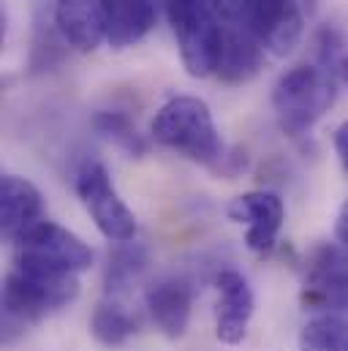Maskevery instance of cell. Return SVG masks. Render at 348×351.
<instances>
[{
    "instance_id": "cell-1",
    "label": "cell",
    "mask_w": 348,
    "mask_h": 351,
    "mask_svg": "<svg viewBox=\"0 0 348 351\" xmlns=\"http://www.w3.org/2000/svg\"><path fill=\"white\" fill-rule=\"evenodd\" d=\"M79 297V275L14 256V267L3 280V327L25 330L55 311L69 308Z\"/></svg>"
},
{
    "instance_id": "cell-2",
    "label": "cell",
    "mask_w": 348,
    "mask_h": 351,
    "mask_svg": "<svg viewBox=\"0 0 348 351\" xmlns=\"http://www.w3.org/2000/svg\"><path fill=\"white\" fill-rule=\"evenodd\" d=\"M153 139L182 158L204 164L215 169V164L226 156V145L218 134L210 106L196 95H174L169 98L150 123Z\"/></svg>"
},
{
    "instance_id": "cell-3",
    "label": "cell",
    "mask_w": 348,
    "mask_h": 351,
    "mask_svg": "<svg viewBox=\"0 0 348 351\" xmlns=\"http://www.w3.org/2000/svg\"><path fill=\"white\" fill-rule=\"evenodd\" d=\"M338 98L335 77L319 63H302L283 71L272 88V109L283 134L305 136Z\"/></svg>"
},
{
    "instance_id": "cell-4",
    "label": "cell",
    "mask_w": 348,
    "mask_h": 351,
    "mask_svg": "<svg viewBox=\"0 0 348 351\" xmlns=\"http://www.w3.org/2000/svg\"><path fill=\"white\" fill-rule=\"evenodd\" d=\"M166 19L172 25L185 71L193 80L215 74L223 49V27L215 8L207 0H169Z\"/></svg>"
},
{
    "instance_id": "cell-5",
    "label": "cell",
    "mask_w": 348,
    "mask_h": 351,
    "mask_svg": "<svg viewBox=\"0 0 348 351\" xmlns=\"http://www.w3.org/2000/svg\"><path fill=\"white\" fill-rule=\"evenodd\" d=\"M77 196L92 218L95 229L109 243H131L136 237V215L134 210L120 199L112 177L103 164L87 161L77 172Z\"/></svg>"
},
{
    "instance_id": "cell-6",
    "label": "cell",
    "mask_w": 348,
    "mask_h": 351,
    "mask_svg": "<svg viewBox=\"0 0 348 351\" xmlns=\"http://www.w3.org/2000/svg\"><path fill=\"white\" fill-rule=\"evenodd\" d=\"M302 305L316 313L348 308V251L338 243H319L302 264Z\"/></svg>"
},
{
    "instance_id": "cell-7",
    "label": "cell",
    "mask_w": 348,
    "mask_h": 351,
    "mask_svg": "<svg viewBox=\"0 0 348 351\" xmlns=\"http://www.w3.org/2000/svg\"><path fill=\"white\" fill-rule=\"evenodd\" d=\"M14 256H27L36 262L52 264L69 272H85L92 267V251L90 245L82 243L74 232H69L60 223L52 221H41L36 223L30 232H25L16 243H14Z\"/></svg>"
},
{
    "instance_id": "cell-8",
    "label": "cell",
    "mask_w": 348,
    "mask_h": 351,
    "mask_svg": "<svg viewBox=\"0 0 348 351\" xmlns=\"http://www.w3.org/2000/svg\"><path fill=\"white\" fill-rule=\"evenodd\" d=\"M248 30L275 58L291 55L305 33V16L297 0H251Z\"/></svg>"
},
{
    "instance_id": "cell-9",
    "label": "cell",
    "mask_w": 348,
    "mask_h": 351,
    "mask_svg": "<svg viewBox=\"0 0 348 351\" xmlns=\"http://www.w3.org/2000/svg\"><path fill=\"white\" fill-rule=\"evenodd\" d=\"M229 218L245 226V245L253 254H269L277 243V234L286 221V204L272 191L240 193L226 207Z\"/></svg>"
},
{
    "instance_id": "cell-10",
    "label": "cell",
    "mask_w": 348,
    "mask_h": 351,
    "mask_svg": "<svg viewBox=\"0 0 348 351\" xmlns=\"http://www.w3.org/2000/svg\"><path fill=\"white\" fill-rule=\"evenodd\" d=\"M215 289H218V302H215V335L226 346H237L245 341L256 300L253 289L245 280L243 272L237 269H221L215 275Z\"/></svg>"
},
{
    "instance_id": "cell-11",
    "label": "cell",
    "mask_w": 348,
    "mask_h": 351,
    "mask_svg": "<svg viewBox=\"0 0 348 351\" xmlns=\"http://www.w3.org/2000/svg\"><path fill=\"white\" fill-rule=\"evenodd\" d=\"M145 308L156 324V330L169 338L179 341L188 332L190 324V311H193V286L185 278H158L147 291H145Z\"/></svg>"
},
{
    "instance_id": "cell-12",
    "label": "cell",
    "mask_w": 348,
    "mask_h": 351,
    "mask_svg": "<svg viewBox=\"0 0 348 351\" xmlns=\"http://www.w3.org/2000/svg\"><path fill=\"white\" fill-rule=\"evenodd\" d=\"M44 218L41 191L19 175L0 177V232L8 243H16Z\"/></svg>"
},
{
    "instance_id": "cell-13",
    "label": "cell",
    "mask_w": 348,
    "mask_h": 351,
    "mask_svg": "<svg viewBox=\"0 0 348 351\" xmlns=\"http://www.w3.org/2000/svg\"><path fill=\"white\" fill-rule=\"evenodd\" d=\"M103 36L112 49L139 44L156 27V5L150 0H101Z\"/></svg>"
},
{
    "instance_id": "cell-14",
    "label": "cell",
    "mask_w": 348,
    "mask_h": 351,
    "mask_svg": "<svg viewBox=\"0 0 348 351\" xmlns=\"http://www.w3.org/2000/svg\"><path fill=\"white\" fill-rule=\"evenodd\" d=\"M55 27L77 52H95L103 36L101 0H60L55 8Z\"/></svg>"
},
{
    "instance_id": "cell-15",
    "label": "cell",
    "mask_w": 348,
    "mask_h": 351,
    "mask_svg": "<svg viewBox=\"0 0 348 351\" xmlns=\"http://www.w3.org/2000/svg\"><path fill=\"white\" fill-rule=\"evenodd\" d=\"M264 69V47L248 30H223V49L215 69V77L226 85H245L253 77H259Z\"/></svg>"
},
{
    "instance_id": "cell-16",
    "label": "cell",
    "mask_w": 348,
    "mask_h": 351,
    "mask_svg": "<svg viewBox=\"0 0 348 351\" xmlns=\"http://www.w3.org/2000/svg\"><path fill=\"white\" fill-rule=\"evenodd\" d=\"M147 267V251L142 245H131V243H120V248L109 256L106 264V297L117 300L123 291H128L134 286V280H139V275Z\"/></svg>"
},
{
    "instance_id": "cell-17",
    "label": "cell",
    "mask_w": 348,
    "mask_h": 351,
    "mask_svg": "<svg viewBox=\"0 0 348 351\" xmlns=\"http://www.w3.org/2000/svg\"><path fill=\"white\" fill-rule=\"evenodd\" d=\"M90 332L101 346H123L134 332H136V322L134 316L117 302V300H106L101 302L92 316H90Z\"/></svg>"
},
{
    "instance_id": "cell-18",
    "label": "cell",
    "mask_w": 348,
    "mask_h": 351,
    "mask_svg": "<svg viewBox=\"0 0 348 351\" xmlns=\"http://www.w3.org/2000/svg\"><path fill=\"white\" fill-rule=\"evenodd\" d=\"M299 351H348V322L338 313H319L299 330Z\"/></svg>"
},
{
    "instance_id": "cell-19",
    "label": "cell",
    "mask_w": 348,
    "mask_h": 351,
    "mask_svg": "<svg viewBox=\"0 0 348 351\" xmlns=\"http://www.w3.org/2000/svg\"><path fill=\"white\" fill-rule=\"evenodd\" d=\"M92 128L103 139H109L112 145H117L123 153H128L131 158H142L147 153L145 136L136 131V125L131 123V117L123 114V112H95Z\"/></svg>"
},
{
    "instance_id": "cell-20",
    "label": "cell",
    "mask_w": 348,
    "mask_h": 351,
    "mask_svg": "<svg viewBox=\"0 0 348 351\" xmlns=\"http://www.w3.org/2000/svg\"><path fill=\"white\" fill-rule=\"evenodd\" d=\"M218 16L223 19H240V16H248V8H251V0H207Z\"/></svg>"
},
{
    "instance_id": "cell-21",
    "label": "cell",
    "mask_w": 348,
    "mask_h": 351,
    "mask_svg": "<svg viewBox=\"0 0 348 351\" xmlns=\"http://www.w3.org/2000/svg\"><path fill=\"white\" fill-rule=\"evenodd\" d=\"M332 145H335V153H338V158H340V167H343V172H346V177H348V120L335 128Z\"/></svg>"
},
{
    "instance_id": "cell-22",
    "label": "cell",
    "mask_w": 348,
    "mask_h": 351,
    "mask_svg": "<svg viewBox=\"0 0 348 351\" xmlns=\"http://www.w3.org/2000/svg\"><path fill=\"white\" fill-rule=\"evenodd\" d=\"M335 240H338V245H343L348 251V196L346 202L340 204V210H338V221H335Z\"/></svg>"
},
{
    "instance_id": "cell-23",
    "label": "cell",
    "mask_w": 348,
    "mask_h": 351,
    "mask_svg": "<svg viewBox=\"0 0 348 351\" xmlns=\"http://www.w3.org/2000/svg\"><path fill=\"white\" fill-rule=\"evenodd\" d=\"M343 85H348V49L340 55V60H338V66H335V71H332Z\"/></svg>"
}]
</instances>
